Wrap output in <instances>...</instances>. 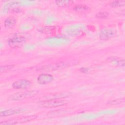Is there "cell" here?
Instances as JSON below:
<instances>
[{
	"label": "cell",
	"instance_id": "6da1fadb",
	"mask_svg": "<svg viewBox=\"0 0 125 125\" xmlns=\"http://www.w3.org/2000/svg\"><path fill=\"white\" fill-rule=\"evenodd\" d=\"M78 60H67L55 63L48 64L41 66L39 70L42 71H51L61 70L79 64Z\"/></svg>",
	"mask_w": 125,
	"mask_h": 125
},
{
	"label": "cell",
	"instance_id": "7a4b0ae2",
	"mask_svg": "<svg viewBox=\"0 0 125 125\" xmlns=\"http://www.w3.org/2000/svg\"><path fill=\"white\" fill-rule=\"evenodd\" d=\"M39 93V91L37 90H24L22 91L17 92L10 95L8 100L10 101H21L26 99L32 98L36 96Z\"/></svg>",
	"mask_w": 125,
	"mask_h": 125
},
{
	"label": "cell",
	"instance_id": "3957f363",
	"mask_svg": "<svg viewBox=\"0 0 125 125\" xmlns=\"http://www.w3.org/2000/svg\"><path fill=\"white\" fill-rule=\"evenodd\" d=\"M68 102L62 99H55L42 101L40 103V106L43 108H53L64 105Z\"/></svg>",
	"mask_w": 125,
	"mask_h": 125
},
{
	"label": "cell",
	"instance_id": "277c9868",
	"mask_svg": "<svg viewBox=\"0 0 125 125\" xmlns=\"http://www.w3.org/2000/svg\"><path fill=\"white\" fill-rule=\"evenodd\" d=\"M26 38L23 34L21 33L16 34L10 38L8 41V43L11 47H19L22 46L26 42Z\"/></svg>",
	"mask_w": 125,
	"mask_h": 125
},
{
	"label": "cell",
	"instance_id": "5b68a950",
	"mask_svg": "<svg viewBox=\"0 0 125 125\" xmlns=\"http://www.w3.org/2000/svg\"><path fill=\"white\" fill-rule=\"evenodd\" d=\"M36 115H30L22 117L19 118L13 119L7 121H2L0 123V125H15L17 124L26 123L30 121L33 120L37 118Z\"/></svg>",
	"mask_w": 125,
	"mask_h": 125
},
{
	"label": "cell",
	"instance_id": "8992f818",
	"mask_svg": "<svg viewBox=\"0 0 125 125\" xmlns=\"http://www.w3.org/2000/svg\"><path fill=\"white\" fill-rule=\"evenodd\" d=\"M71 92L69 91H62L46 94L42 97L43 101L55 99H62L71 96Z\"/></svg>",
	"mask_w": 125,
	"mask_h": 125
},
{
	"label": "cell",
	"instance_id": "52a82bcc",
	"mask_svg": "<svg viewBox=\"0 0 125 125\" xmlns=\"http://www.w3.org/2000/svg\"><path fill=\"white\" fill-rule=\"evenodd\" d=\"M32 85L31 81L26 79H20L14 82L12 84V87L15 89H26Z\"/></svg>",
	"mask_w": 125,
	"mask_h": 125
},
{
	"label": "cell",
	"instance_id": "ba28073f",
	"mask_svg": "<svg viewBox=\"0 0 125 125\" xmlns=\"http://www.w3.org/2000/svg\"><path fill=\"white\" fill-rule=\"evenodd\" d=\"M54 78L52 75L49 74H40L38 78L37 81L38 83L42 84H45L49 83L53 81Z\"/></svg>",
	"mask_w": 125,
	"mask_h": 125
},
{
	"label": "cell",
	"instance_id": "9c48e42d",
	"mask_svg": "<svg viewBox=\"0 0 125 125\" xmlns=\"http://www.w3.org/2000/svg\"><path fill=\"white\" fill-rule=\"evenodd\" d=\"M115 34V31L111 29H104L100 34V38L101 40H108L113 37Z\"/></svg>",
	"mask_w": 125,
	"mask_h": 125
},
{
	"label": "cell",
	"instance_id": "30bf717a",
	"mask_svg": "<svg viewBox=\"0 0 125 125\" xmlns=\"http://www.w3.org/2000/svg\"><path fill=\"white\" fill-rule=\"evenodd\" d=\"M23 110L21 108L15 109H8L6 110H4L1 111L0 113V117H4V116H8L10 115H13L14 114H19Z\"/></svg>",
	"mask_w": 125,
	"mask_h": 125
},
{
	"label": "cell",
	"instance_id": "8fae6325",
	"mask_svg": "<svg viewBox=\"0 0 125 125\" xmlns=\"http://www.w3.org/2000/svg\"><path fill=\"white\" fill-rule=\"evenodd\" d=\"M17 20L14 17H9L7 18L4 21V25L6 28H12L16 23Z\"/></svg>",
	"mask_w": 125,
	"mask_h": 125
},
{
	"label": "cell",
	"instance_id": "7c38bea8",
	"mask_svg": "<svg viewBox=\"0 0 125 125\" xmlns=\"http://www.w3.org/2000/svg\"><path fill=\"white\" fill-rule=\"evenodd\" d=\"M55 2L58 6L61 7H67L68 6L72 5L73 3V1L72 0H56Z\"/></svg>",
	"mask_w": 125,
	"mask_h": 125
},
{
	"label": "cell",
	"instance_id": "4fadbf2b",
	"mask_svg": "<svg viewBox=\"0 0 125 125\" xmlns=\"http://www.w3.org/2000/svg\"><path fill=\"white\" fill-rule=\"evenodd\" d=\"M66 111L65 110V109H60L59 110H55V111H50L47 113V116L48 117H56L59 116L60 115H62V113H64L66 112Z\"/></svg>",
	"mask_w": 125,
	"mask_h": 125
},
{
	"label": "cell",
	"instance_id": "5bb4252c",
	"mask_svg": "<svg viewBox=\"0 0 125 125\" xmlns=\"http://www.w3.org/2000/svg\"><path fill=\"white\" fill-rule=\"evenodd\" d=\"M74 10L78 12H82L87 11L89 10V7L84 4H78L76 5L73 7Z\"/></svg>",
	"mask_w": 125,
	"mask_h": 125
},
{
	"label": "cell",
	"instance_id": "9a60e30c",
	"mask_svg": "<svg viewBox=\"0 0 125 125\" xmlns=\"http://www.w3.org/2000/svg\"><path fill=\"white\" fill-rule=\"evenodd\" d=\"M125 4V0H115L112 1L110 5L113 7L123 6Z\"/></svg>",
	"mask_w": 125,
	"mask_h": 125
},
{
	"label": "cell",
	"instance_id": "2e32d148",
	"mask_svg": "<svg viewBox=\"0 0 125 125\" xmlns=\"http://www.w3.org/2000/svg\"><path fill=\"white\" fill-rule=\"evenodd\" d=\"M108 13L105 11L99 12L96 14V18L101 19H105L108 17Z\"/></svg>",
	"mask_w": 125,
	"mask_h": 125
},
{
	"label": "cell",
	"instance_id": "e0dca14e",
	"mask_svg": "<svg viewBox=\"0 0 125 125\" xmlns=\"http://www.w3.org/2000/svg\"><path fill=\"white\" fill-rule=\"evenodd\" d=\"M14 65H7L4 66H1L0 68V73H2L3 72H5L7 71H9L11 69H13L14 67Z\"/></svg>",
	"mask_w": 125,
	"mask_h": 125
},
{
	"label": "cell",
	"instance_id": "ac0fdd59",
	"mask_svg": "<svg viewBox=\"0 0 125 125\" xmlns=\"http://www.w3.org/2000/svg\"><path fill=\"white\" fill-rule=\"evenodd\" d=\"M125 101V99L124 98H122V99H116L114 101H112L109 103H108V104H109L111 105H115V104H120L123 102H124Z\"/></svg>",
	"mask_w": 125,
	"mask_h": 125
},
{
	"label": "cell",
	"instance_id": "d6986e66",
	"mask_svg": "<svg viewBox=\"0 0 125 125\" xmlns=\"http://www.w3.org/2000/svg\"><path fill=\"white\" fill-rule=\"evenodd\" d=\"M81 70H82L81 71H82V72H85V73H86V72H87V71H88V70H87V69H86V68H81Z\"/></svg>",
	"mask_w": 125,
	"mask_h": 125
}]
</instances>
